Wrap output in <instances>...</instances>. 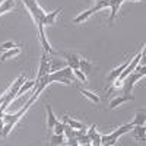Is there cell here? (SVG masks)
Masks as SVG:
<instances>
[{"label": "cell", "instance_id": "obj_1", "mask_svg": "<svg viewBox=\"0 0 146 146\" xmlns=\"http://www.w3.org/2000/svg\"><path fill=\"white\" fill-rule=\"evenodd\" d=\"M22 3L27 6L28 12L31 13L34 22L36 23V28H38V38H40V42L44 48V51H48V53H56L53 48L50 47L47 41V36H45V31H44V27H45V19H47V12H44L40 5L36 3V0H22Z\"/></svg>", "mask_w": 146, "mask_h": 146}, {"label": "cell", "instance_id": "obj_2", "mask_svg": "<svg viewBox=\"0 0 146 146\" xmlns=\"http://www.w3.org/2000/svg\"><path fill=\"white\" fill-rule=\"evenodd\" d=\"M48 80H50V83L60 82V83H64V85H72L73 82H78L75 73H73V69L70 66H67V67H64L62 70L50 72V75H48Z\"/></svg>", "mask_w": 146, "mask_h": 146}, {"label": "cell", "instance_id": "obj_3", "mask_svg": "<svg viewBox=\"0 0 146 146\" xmlns=\"http://www.w3.org/2000/svg\"><path fill=\"white\" fill-rule=\"evenodd\" d=\"M136 70L137 72H135L133 70L131 73H129V75L121 80L123 82V94L124 95H129V94H131V89H133V86L136 85V82L137 80H140L143 76H145V73H146V67L145 66H142V67H136Z\"/></svg>", "mask_w": 146, "mask_h": 146}, {"label": "cell", "instance_id": "obj_4", "mask_svg": "<svg viewBox=\"0 0 146 146\" xmlns=\"http://www.w3.org/2000/svg\"><path fill=\"white\" fill-rule=\"evenodd\" d=\"M131 129H133V124H131V123H127V124H124V126L118 127L115 131L110 133V135L101 136V145H114L120 136H123V135H126V133H129Z\"/></svg>", "mask_w": 146, "mask_h": 146}, {"label": "cell", "instance_id": "obj_5", "mask_svg": "<svg viewBox=\"0 0 146 146\" xmlns=\"http://www.w3.org/2000/svg\"><path fill=\"white\" fill-rule=\"evenodd\" d=\"M105 7H108V0H96V3H95L94 7L88 9L86 12H82L79 16H76L75 19H73V22H75V23L83 22V21H86L91 15H94L95 12H98V10H101V9H105Z\"/></svg>", "mask_w": 146, "mask_h": 146}, {"label": "cell", "instance_id": "obj_6", "mask_svg": "<svg viewBox=\"0 0 146 146\" xmlns=\"http://www.w3.org/2000/svg\"><path fill=\"white\" fill-rule=\"evenodd\" d=\"M51 72V58L47 56V51L42 53L41 56V63H40V70H38V75H36V83H38L45 75H48V73Z\"/></svg>", "mask_w": 146, "mask_h": 146}, {"label": "cell", "instance_id": "obj_7", "mask_svg": "<svg viewBox=\"0 0 146 146\" xmlns=\"http://www.w3.org/2000/svg\"><path fill=\"white\" fill-rule=\"evenodd\" d=\"M58 54H62V56H64L66 57V60H67V63H69V66L75 70V69H79V64H80V56L79 54H76V53H64V51H62V53H58Z\"/></svg>", "mask_w": 146, "mask_h": 146}, {"label": "cell", "instance_id": "obj_8", "mask_svg": "<svg viewBox=\"0 0 146 146\" xmlns=\"http://www.w3.org/2000/svg\"><path fill=\"white\" fill-rule=\"evenodd\" d=\"M130 60H131V58L126 60V62H124L123 64H121V66H118V67H115V69H114L111 73H110V75H108V78H107V82H108L110 85H111V83H113V82H114V80H115V79H117L120 75H121V72H123V70L127 67V64L130 63Z\"/></svg>", "mask_w": 146, "mask_h": 146}, {"label": "cell", "instance_id": "obj_9", "mask_svg": "<svg viewBox=\"0 0 146 146\" xmlns=\"http://www.w3.org/2000/svg\"><path fill=\"white\" fill-rule=\"evenodd\" d=\"M126 2V0H108V7L111 9V15H110V23H113L115 15H117V12L120 9V6L123 5Z\"/></svg>", "mask_w": 146, "mask_h": 146}, {"label": "cell", "instance_id": "obj_10", "mask_svg": "<svg viewBox=\"0 0 146 146\" xmlns=\"http://www.w3.org/2000/svg\"><path fill=\"white\" fill-rule=\"evenodd\" d=\"M135 100V96H133L131 94H129V95H121V96H117V98H114L111 102H110V108L111 110H114V108H117L118 105H121V104H124V102H127V101H133Z\"/></svg>", "mask_w": 146, "mask_h": 146}, {"label": "cell", "instance_id": "obj_11", "mask_svg": "<svg viewBox=\"0 0 146 146\" xmlns=\"http://www.w3.org/2000/svg\"><path fill=\"white\" fill-rule=\"evenodd\" d=\"M45 108H47V129H48V130H51V129L56 126V123H57L58 120H57V117L54 115L53 108H51L50 104H47Z\"/></svg>", "mask_w": 146, "mask_h": 146}, {"label": "cell", "instance_id": "obj_12", "mask_svg": "<svg viewBox=\"0 0 146 146\" xmlns=\"http://www.w3.org/2000/svg\"><path fill=\"white\" fill-rule=\"evenodd\" d=\"M22 51V48H21V45H18V47H15V48H10V50H6L2 56H0V63H3V62H6L7 58H12V57H15V56H18L19 53Z\"/></svg>", "mask_w": 146, "mask_h": 146}, {"label": "cell", "instance_id": "obj_13", "mask_svg": "<svg viewBox=\"0 0 146 146\" xmlns=\"http://www.w3.org/2000/svg\"><path fill=\"white\" fill-rule=\"evenodd\" d=\"M36 86H38L36 80H28V82H23V83H22V86L19 88L18 96H19V95H23V94H28L32 88H36Z\"/></svg>", "mask_w": 146, "mask_h": 146}, {"label": "cell", "instance_id": "obj_14", "mask_svg": "<svg viewBox=\"0 0 146 146\" xmlns=\"http://www.w3.org/2000/svg\"><path fill=\"white\" fill-rule=\"evenodd\" d=\"M63 121H66V123H67L72 129H75V130H86V126H85V124H82L80 121H76V120L70 118L69 115H64V117H63Z\"/></svg>", "mask_w": 146, "mask_h": 146}, {"label": "cell", "instance_id": "obj_15", "mask_svg": "<svg viewBox=\"0 0 146 146\" xmlns=\"http://www.w3.org/2000/svg\"><path fill=\"white\" fill-rule=\"evenodd\" d=\"M145 120H146L145 110H140V111L136 113V117H135V120L131 121V124L133 126H145Z\"/></svg>", "mask_w": 146, "mask_h": 146}, {"label": "cell", "instance_id": "obj_16", "mask_svg": "<svg viewBox=\"0 0 146 146\" xmlns=\"http://www.w3.org/2000/svg\"><path fill=\"white\" fill-rule=\"evenodd\" d=\"M133 133H135L136 140H145V126H133Z\"/></svg>", "mask_w": 146, "mask_h": 146}, {"label": "cell", "instance_id": "obj_17", "mask_svg": "<svg viewBox=\"0 0 146 146\" xmlns=\"http://www.w3.org/2000/svg\"><path fill=\"white\" fill-rule=\"evenodd\" d=\"M79 91H80L82 95H85V96H86L88 100H91L92 102H95V104L100 102V96L96 95V94H94V92H91V91H88V89H82V88H80Z\"/></svg>", "mask_w": 146, "mask_h": 146}, {"label": "cell", "instance_id": "obj_18", "mask_svg": "<svg viewBox=\"0 0 146 146\" xmlns=\"http://www.w3.org/2000/svg\"><path fill=\"white\" fill-rule=\"evenodd\" d=\"M79 70H82L85 75H88V73H91V70H92V63L88 62V60H85V58H80Z\"/></svg>", "mask_w": 146, "mask_h": 146}, {"label": "cell", "instance_id": "obj_19", "mask_svg": "<svg viewBox=\"0 0 146 146\" xmlns=\"http://www.w3.org/2000/svg\"><path fill=\"white\" fill-rule=\"evenodd\" d=\"M64 139H66V136H64V133H54L53 135V137H51V140H50V145H53V146H56V145H62L63 142H64Z\"/></svg>", "mask_w": 146, "mask_h": 146}, {"label": "cell", "instance_id": "obj_20", "mask_svg": "<svg viewBox=\"0 0 146 146\" xmlns=\"http://www.w3.org/2000/svg\"><path fill=\"white\" fill-rule=\"evenodd\" d=\"M12 7H15V2H13V0H5V2L0 5V15L5 13V12H7V10H10Z\"/></svg>", "mask_w": 146, "mask_h": 146}, {"label": "cell", "instance_id": "obj_21", "mask_svg": "<svg viewBox=\"0 0 146 146\" xmlns=\"http://www.w3.org/2000/svg\"><path fill=\"white\" fill-rule=\"evenodd\" d=\"M73 73H75V76H76V79H79L80 82H86V75L82 72V70H79V69H75L73 70Z\"/></svg>", "mask_w": 146, "mask_h": 146}, {"label": "cell", "instance_id": "obj_22", "mask_svg": "<svg viewBox=\"0 0 146 146\" xmlns=\"http://www.w3.org/2000/svg\"><path fill=\"white\" fill-rule=\"evenodd\" d=\"M53 129H54V133H57V135H58V133H63V130H64V127H63V123H60V121H57V123H56V126H54Z\"/></svg>", "mask_w": 146, "mask_h": 146}, {"label": "cell", "instance_id": "obj_23", "mask_svg": "<svg viewBox=\"0 0 146 146\" xmlns=\"http://www.w3.org/2000/svg\"><path fill=\"white\" fill-rule=\"evenodd\" d=\"M2 47H3V50H10V48H15V47H18V45H16V44H13L12 41H9V42L2 44Z\"/></svg>", "mask_w": 146, "mask_h": 146}, {"label": "cell", "instance_id": "obj_24", "mask_svg": "<svg viewBox=\"0 0 146 146\" xmlns=\"http://www.w3.org/2000/svg\"><path fill=\"white\" fill-rule=\"evenodd\" d=\"M3 129H5V123H3V118H0V135H3Z\"/></svg>", "mask_w": 146, "mask_h": 146}]
</instances>
